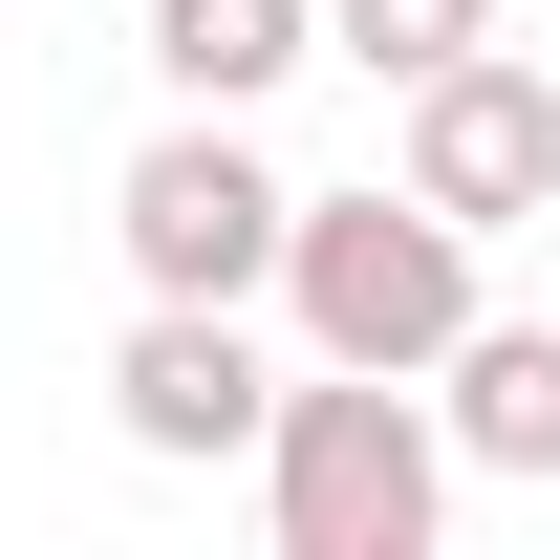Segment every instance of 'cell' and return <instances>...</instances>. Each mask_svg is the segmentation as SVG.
<instances>
[{
  "label": "cell",
  "mask_w": 560,
  "mask_h": 560,
  "mask_svg": "<svg viewBox=\"0 0 560 560\" xmlns=\"http://www.w3.org/2000/svg\"><path fill=\"white\" fill-rule=\"evenodd\" d=\"M259 517H280V560H431L453 539V410L410 366H302L259 431Z\"/></svg>",
  "instance_id": "6da1fadb"
},
{
  "label": "cell",
  "mask_w": 560,
  "mask_h": 560,
  "mask_svg": "<svg viewBox=\"0 0 560 560\" xmlns=\"http://www.w3.org/2000/svg\"><path fill=\"white\" fill-rule=\"evenodd\" d=\"M280 324L302 366H453L475 346V215H431L410 173H366V195H302L280 215Z\"/></svg>",
  "instance_id": "7a4b0ae2"
},
{
  "label": "cell",
  "mask_w": 560,
  "mask_h": 560,
  "mask_svg": "<svg viewBox=\"0 0 560 560\" xmlns=\"http://www.w3.org/2000/svg\"><path fill=\"white\" fill-rule=\"evenodd\" d=\"M280 215H302V173L259 151V108H173V130L108 173L130 302H280Z\"/></svg>",
  "instance_id": "3957f363"
},
{
  "label": "cell",
  "mask_w": 560,
  "mask_h": 560,
  "mask_svg": "<svg viewBox=\"0 0 560 560\" xmlns=\"http://www.w3.org/2000/svg\"><path fill=\"white\" fill-rule=\"evenodd\" d=\"M388 173H410L431 215H475V237H517V215L560 195V66H517V44H475V66L388 86Z\"/></svg>",
  "instance_id": "277c9868"
},
{
  "label": "cell",
  "mask_w": 560,
  "mask_h": 560,
  "mask_svg": "<svg viewBox=\"0 0 560 560\" xmlns=\"http://www.w3.org/2000/svg\"><path fill=\"white\" fill-rule=\"evenodd\" d=\"M108 431H130L151 475H215V453H259V431H280L259 302H130V346H108Z\"/></svg>",
  "instance_id": "5b68a950"
},
{
  "label": "cell",
  "mask_w": 560,
  "mask_h": 560,
  "mask_svg": "<svg viewBox=\"0 0 560 560\" xmlns=\"http://www.w3.org/2000/svg\"><path fill=\"white\" fill-rule=\"evenodd\" d=\"M431 410H453V475H539L560 495V324H495L475 302V346L431 366Z\"/></svg>",
  "instance_id": "8992f818"
},
{
  "label": "cell",
  "mask_w": 560,
  "mask_h": 560,
  "mask_svg": "<svg viewBox=\"0 0 560 560\" xmlns=\"http://www.w3.org/2000/svg\"><path fill=\"white\" fill-rule=\"evenodd\" d=\"M324 66V0H151V86L173 108H280Z\"/></svg>",
  "instance_id": "52a82bcc"
},
{
  "label": "cell",
  "mask_w": 560,
  "mask_h": 560,
  "mask_svg": "<svg viewBox=\"0 0 560 560\" xmlns=\"http://www.w3.org/2000/svg\"><path fill=\"white\" fill-rule=\"evenodd\" d=\"M475 44H495V0H324V66H366V86H431Z\"/></svg>",
  "instance_id": "ba28073f"
}]
</instances>
